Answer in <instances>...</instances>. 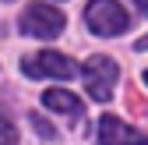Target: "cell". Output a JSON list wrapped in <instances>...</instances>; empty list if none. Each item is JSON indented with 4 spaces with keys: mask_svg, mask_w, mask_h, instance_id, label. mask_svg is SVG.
<instances>
[{
    "mask_svg": "<svg viewBox=\"0 0 148 145\" xmlns=\"http://www.w3.org/2000/svg\"><path fill=\"white\" fill-rule=\"evenodd\" d=\"M85 25L95 35H120V32H127V25H131V14H127L116 0H88Z\"/></svg>",
    "mask_w": 148,
    "mask_h": 145,
    "instance_id": "cell-1",
    "label": "cell"
},
{
    "mask_svg": "<svg viewBox=\"0 0 148 145\" xmlns=\"http://www.w3.org/2000/svg\"><path fill=\"white\" fill-rule=\"evenodd\" d=\"M18 28L32 39H57L64 32V14L49 4H28L25 14L18 18Z\"/></svg>",
    "mask_w": 148,
    "mask_h": 145,
    "instance_id": "cell-2",
    "label": "cell"
},
{
    "mask_svg": "<svg viewBox=\"0 0 148 145\" xmlns=\"http://www.w3.org/2000/svg\"><path fill=\"white\" fill-rule=\"evenodd\" d=\"M116 60L113 57H88L85 67H81V78H85V88L92 99L106 103L109 96H113V85H116Z\"/></svg>",
    "mask_w": 148,
    "mask_h": 145,
    "instance_id": "cell-3",
    "label": "cell"
},
{
    "mask_svg": "<svg viewBox=\"0 0 148 145\" xmlns=\"http://www.w3.org/2000/svg\"><path fill=\"white\" fill-rule=\"evenodd\" d=\"M21 71H25L28 78H74L78 64H74L71 57H64V53L42 50V53L25 57V60H21Z\"/></svg>",
    "mask_w": 148,
    "mask_h": 145,
    "instance_id": "cell-4",
    "label": "cell"
},
{
    "mask_svg": "<svg viewBox=\"0 0 148 145\" xmlns=\"http://www.w3.org/2000/svg\"><path fill=\"white\" fill-rule=\"evenodd\" d=\"M99 145H148V131H134L113 113L99 120Z\"/></svg>",
    "mask_w": 148,
    "mask_h": 145,
    "instance_id": "cell-5",
    "label": "cell"
},
{
    "mask_svg": "<svg viewBox=\"0 0 148 145\" xmlns=\"http://www.w3.org/2000/svg\"><path fill=\"white\" fill-rule=\"evenodd\" d=\"M42 106L46 110H60V113H67L74 120H85V103L74 92H67V88H46L42 92Z\"/></svg>",
    "mask_w": 148,
    "mask_h": 145,
    "instance_id": "cell-6",
    "label": "cell"
},
{
    "mask_svg": "<svg viewBox=\"0 0 148 145\" xmlns=\"http://www.w3.org/2000/svg\"><path fill=\"white\" fill-rule=\"evenodd\" d=\"M0 145H18V128L11 124V117L0 110Z\"/></svg>",
    "mask_w": 148,
    "mask_h": 145,
    "instance_id": "cell-7",
    "label": "cell"
},
{
    "mask_svg": "<svg viewBox=\"0 0 148 145\" xmlns=\"http://www.w3.org/2000/svg\"><path fill=\"white\" fill-rule=\"evenodd\" d=\"M32 124H35V131H39V135H46V138H57V131H53L42 117H32Z\"/></svg>",
    "mask_w": 148,
    "mask_h": 145,
    "instance_id": "cell-8",
    "label": "cell"
},
{
    "mask_svg": "<svg viewBox=\"0 0 148 145\" xmlns=\"http://www.w3.org/2000/svg\"><path fill=\"white\" fill-rule=\"evenodd\" d=\"M134 4H138V11H141V14H148V0H134Z\"/></svg>",
    "mask_w": 148,
    "mask_h": 145,
    "instance_id": "cell-9",
    "label": "cell"
},
{
    "mask_svg": "<svg viewBox=\"0 0 148 145\" xmlns=\"http://www.w3.org/2000/svg\"><path fill=\"white\" fill-rule=\"evenodd\" d=\"M138 50H148V35H141V39H138Z\"/></svg>",
    "mask_w": 148,
    "mask_h": 145,
    "instance_id": "cell-10",
    "label": "cell"
},
{
    "mask_svg": "<svg viewBox=\"0 0 148 145\" xmlns=\"http://www.w3.org/2000/svg\"><path fill=\"white\" fill-rule=\"evenodd\" d=\"M145 85H148V71H145Z\"/></svg>",
    "mask_w": 148,
    "mask_h": 145,
    "instance_id": "cell-11",
    "label": "cell"
}]
</instances>
